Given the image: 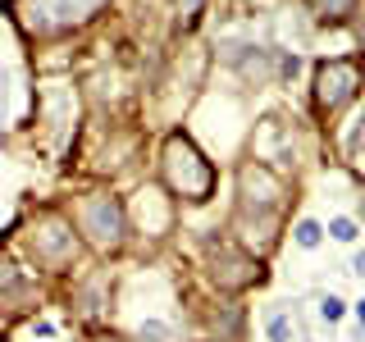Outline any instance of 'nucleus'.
Listing matches in <instances>:
<instances>
[{
	"instance_id": "1",
	"label": "nucleus",
	"mask_w": 365,
	"mask_h": 342,
	"mask_svg": "<svg viewBox=\"0 0 365 342\" xmlns=\"http://www.w3.org/2000/svg\"><path fill=\"white\" fill-rule=\"evenodd\" d=\"M165 182L178 192V197H187V201H205L210 187H215V165L182 133H174L165 142Z\"/></svg>"
},
{
	"instance_id": "2",
	"label": "nucleus",
	"mask_w": 365,
	"mask_h": 342,
	"mask_svg": "<svg viewBox=\"0 0 365 342\" xmlns=\"http://www.w3.org/2000/svg\"><path fill=\"white\" fill-rule=\"evenodd\" d=\"M106 0H19V23L32 32V37H51V32L78 28L87 23Z\"/></svg>"
},
{
	"instance_id": "3",
	"label": "nucleus",
	"mask_w": 365,
	"mask_h": 342,
	"mask_svg": "<svg viewBox=\"0 0 365 342\" xmlns=\"http://www.w3.org/2000/svg\"><path fill=\"white\" fill-rule=\"evenodd\" d=\"M78 224H83V233L96 247H119L123 242V228H128L123 205L114 201V197H106V192H91V197L78 201Z\"/></svg>"
},
{
	"instance_id": "4",
	"label": "nucleus",
	"mask_w": 365,
	"mask_h": 342,
	"mask_svg": "<svg viewBox=\"0 0 365 342\" xmlns=\"http://www.w3.org/2000/svg\"><path fill=\"white\" fill-rule=\"evenodd\" d=\"M356 87H361L356 60H329V64H319V73H315V110L319 114H338L351 96H356Z\"/></svg>"
},
{
	"instance_id": "5",
	"label": "nucleus",
	"mask_w": 365,
	"mask_h": 342,
	"mask_svg": "<svg viewBox=\"0 0 365 342\" xmlns=\"http://www.w3.org/2000/svg\"><path fill=\"white\" fill-rule=\"evenodd\" d=\"M351 9H356V0H311V14L324 23H342Z\"/></svg>"
},
{
	"instance_id": "6",
	"label": "nucleus",
	"mask_w": 365,
	"mask_h": 342,
	"mask_svg": "<svg viewBox=\"0 0 365 342\" xmlns=\"http://www.w3.org/2000/svg\"><path fill=\"white\" fill-rule=\"evenodd\" d=\"M137 342H174V324H165V319H146V324L137 328Z\"/></svg>"
},
{
	"instance_id": "7",
	"label": "nucleus",
	"mask_w": 365,
	"mask_h": 342,
	"mask_svg": "<svg viewBox=\"0 0 365 342\" xmlns=\"http://www.w3.org/2000/svg\"><path fill=\"white\" fill-rule=\"evenodd\" d=\"M292 237H297V247H306V251H315L319 242H324V228H319L315 219H302L292 228Z\"/></svg>"
},
{
	"instance_id": "8",
	"label": "nucleus",
	"mask_w": 365,
	"mask_h": 342,
	"mask_svg": "<svg viewBox=\"0 0 365 342\" xmlns=\"http://www.w3.org/2000/svg\"><path fill=\"white\" fill-rule=\"evenodd\" d=\"M342 315H347V306H342V301H338V296H334V292H329V296H324V301H319V319H329V324H338V319H342Z\"/></svg>"
},
{
	"instance_id": "9",
	"label": "nucleus",
	"mask_w": 365,
	"mask_h": 342,
	"mask_svg": "<svg viewBox=\"0 0 365 342\" xmlns=\"http://www.w3.org/2000/svg\"><path fill=\"white\" fill-rule=\"evenodd\" d=\"M329 233H334L338 242H356V224L351 219H329Z\"/></svg>"
},
{
	"instance_id": "10",
	"label": "nucleus",
	"mask_w": 365,
	"mask_h": 342,
	"mask_svg": "<svg viewBox=\"0 0 365 342\" xmlns=\"http://www.w3.org/2000/svg\"><path fill=\"white\" fill-rule=\"evenodd\" d=\"M269 342H288V315H274L269 319Z\"/></svg>"
},
{
	"instance_id": "11",
	"label": "nucleus",
	"mask_w": 365,
	"mask_h": 342,
	"mask_svg": "<svg viewBox=\"0 0 365 342\" xmlns=\"http://www.w3.org/2000/svg\"><path fill=\"white\" fill-rule=\"evenodd\" d=\"M205 5V0H178V14H182V23H192L197 19V9Z\"/></svg>"
},
{
	"instance_id": "12",
	"label": "nucleus",
	"mask_w": 365,
	"mask_h": 342,
	"mask_svg": "<svg viewBox=\"0 0 365 342\" xmlns=\"http://www.w3.org/2000/svg\"><path fill=\"white\" fill-rule=\"evenodd\" d=\"M356 14H361V19H356V37H361V46H365V0H361V9H356Z\"/></svg>"
},
{
	"instance_id": "13",
	"label": "nucleus",
	"mask_w": 365,
	"mask_h": 342,
	"mask_svg": "<svg viewBox=\"0 0 365 342\" xmlns=\"http://www.w3.org/2000/svg\"><path fill=\"white\" fill-rule=\"evenodd\" d=\"M351 274H365V251H361L356 260H351Z\"/></svg>"
},
{
	"instance_id": "14",
	"label": "nucleus",
	"mask_w": 365,
	"mask_h": 342,
	"mask_svg": "<svg viewBox=\"0 0 365 342\" xmlns=\"http://www.w3.org/2000/svg\"><path fill=\"white\" fill-rule=\"evenodd\" d=\"M356 319H361V328H365V296L356 301Z\"/></svg>"
}]
</instances>
